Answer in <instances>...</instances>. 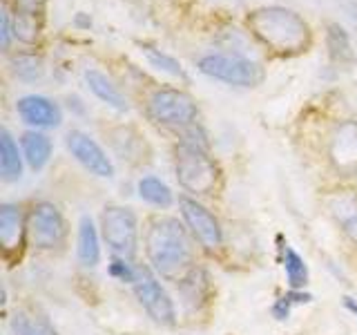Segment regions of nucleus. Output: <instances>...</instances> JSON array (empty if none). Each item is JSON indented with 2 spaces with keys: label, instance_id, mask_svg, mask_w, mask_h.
I'll use <instances>...</instances> for the list:
<instances>
[{
  "label": "nucleus",
  "instance_id": "1",
  "mask_svg": "<svg viewBox=\"0 0 357 335\" xmlns=\"http://www.w3.org/2000/svg\"><path fill=\"white\" fill-rule=\"evenodd\" d=\"M145 253L152 268L165 279H183L192 264V241L183 223L172 217H161L150 223L145 232Z\"/></svg>",
  "mask_w": 357,
  "mask_h": 335
},
{
  "label": "nucleus",
  "instance_id": "15",
  "mask_svg": "<svg viewBox=\"0 0 357 335\" xmlns=\"http://www.w3.org/2000/svg\"><path fill=\"white\" fill-rule=\"evenodd\" d=\"M52 150L54 145L47 134H43L38 130L22 134V154H25V161L29 163L31 170H43L50 161Z\"/></svg>",
  "mask_w": 357,
  "mask_h": 335
},
{
  "label": "nucleus",
  "instance_id": "22",
  "mask_svg": "<svg viewBox=\"0 0 357 335\" xmlns=\"http://www.w3.org/2000/svg\"><path fill=\"white\" fill-rule=\"evenodd\" d=\"M20 234V208L14 204L0 206V241L5 248H11Z\"/></svg>",
  "mask_w": 357,
  "mask_h": 335
},
{
  "label": "nucleus",
  "instance_id": "5",
  "mask_svg": "<svg viewBox=\"0 0 357 335\" xmlns=\"http://www.w3.org/2000/svg\"><path fill=\"white\" fill-rule=\"evenodd\" d=\"M148 114L161 126L190 128L197 119V103L181 89L161 87L154 89L148 98Z\"/></svg>",
  "mask_w": 357,
  "mask_h": 335
},
{
  "label": "nucleus",
  "instance_id": "25",
  "mask_svg": "<svg viewBox=\"0 0 357 335\" xmlns=\"http://www.w3.org/2000/svg\"><path fill=\"white\" fill-rule=\"evenodd\" d=\"M208 279L204 271H190L183 279H181V293L188 306H197L199 299H204L206 288H208Z\"/></svg>",
  "mask_w": 357,
  "mask_h": 335
},
{
  "label": "nucleus",
  "instance_id": "2",
  "mask_svg": "<svg viewBox=\"0 0 357 335\" xmlns=\"http://www.w3.org/2000/svg\"><path fill=\"white\" fill-rule=\"evenodd\" d=\"M248 25L266 47L279 54H297L310 45V29L306 20L293 9L264 7L250 14Z\"/></svg>",
  "mask_w": 357,
  "mask_h": 335
},
{
  "label": "nucleus",
  "instance_id": "21",
  "mask_svg": "<svg viewBox=\"0 0 357 335\" xmlns=\"http://www.w3.org/2000/svg\"><path fill=\"white\" fill-rule=\"evenodd\" d=\"M326 47H328V54L333 61H340V63H346V61H353V47H351V38L346 29L337 22H333L328 25V31H326Z\"/></svg>",
  "mask_w": 357,
  "mask_h": 335
},
{
  "label": "nucleus",
  "instance_id": "18",
  "mask_svg": "<svg viewBox=\"0 0 357 335\" xmlns=\"http://www.w3.org/2000/svg\"><path fill=\"white\" fill-rule=\"evenodd\" d=\"M331 210H333L335 219L340 221L346 237L357 244V199L351 195H340L331 204Z\"/></svg>",
  "mask_w": 357,
  "mask_h": 335
},
{
  "label": "nucleus",
  "instance_id": "27",
  "mask_svg": "<svg viewBox=\"0 0 357 335\" xmlns=\"http://www.w3.org/2000/svg\"><path fill=\"white\" fill-rule=\"evenodd\" d=\"M109 275L121 279V282L134 284V277H137V268H132L130 264H126V260H114L109 264Z\"/></svg>",
  "mask_w": 357,
  "mask_h": 335
},
{
  "label": "nucleus",
  "instance_id": "12",
  "mask_svg": "<svg viewBox=\"0 0 357 335\" xmlns=\"http://www.w3.org/2000/svg\"><path fill=\"white\" fill-rule=\"evenodd\" d=\"M16 110H18L20 119L36 130L38 128H59L63 121L61 107L56 105L52 98L40 96V94L22 96L16 103Z\"/></svg>",
  "mask_w": 357,
  "mask_h": 335
},
{
  "label": "nucleus",
  "instance_id": "14",
  "mask_svg": "<svg viewBox=\"0 0 357 335\" xmlns=\"http://www.w3.org/2000/svg\"><path fill=\"white\" fill-rule=\"evenodd\" d=\"M85 83H87L89 89H92V94L103 100L105 105L114 107L116 112H126L128 110V100L123 98V94L119 92V87L112 83L103 72L85 70Z\"/></svg>",
  "mask_w": 357,
  "mask_h": 335
},
{
  "label": "nucleus",
  "instance_id": "19",
  "mask_svg": "<svg viewBox=\"0 0 357 335\" xmlns=\"http://www.w3.org/2000/svg\"><path fill=\"white\" fill-rule=\"evenodd\" d=\"M11 333L14 335H59L47 322V318L33 315L27 311H18L11 318Z\"/></svg>",
  "mask_w": 357,
  "mask_h": 335
},
{
  "label": "nucleus",
  "instance_id": "28",
  "mask_svg": "<svg viewBox=\"0 0 357 335\" xmlns=\"http://www.w3.org/2000/svg\"><path fill=\"white\" fill-rule=\"evenodd\" d=\"M11 36H14V29H11V16H9L7 5H3V11H0V45H3V50H9Z\"/></svg>",
  "mask_w": 357,
  "mask_h": 335
},
{
  "label": "nucleus",
  "instance_id": "9",
  "mask_svg": "<svg viewBox=\"0 0 357 335\" xmlns=\"http://www.w3.org/2000/svg\"><path fill=\"white\" fill-rule=\"evenodd\" d=\"M178 208H181V217L185 221V226L201 241V246L208 251L219 248L223 241V234H221V226L215 219V215H212L206 206H201L197 199H190V197L178 199Z\"/></svg>",
  "mask_w": 357,
  "mask_h": 335
},
{
  "label": "nucleus",
  "instance_id": "8",
  "mask_svg": "<svg viewBox=\"0 0 357 335\" xmlns=\"http://www.w3.org/2000/svg\"><path fill=\"white\" fill-rule=\"evenodd\" d=\"M27 232L31 244L40 251H52L59 248L65 241V219L61 215V210L56 208L50 201H40L33 206L29 221H27Z\"/></svg>",
  "mask_w": 357,
  "mask_h": 335
},
{
  "label": "nucleus",
  "instance_id": "24",
  "mask_svg": "<svg viewBox=\"0 0 357 335\" xmlns=\"http://www.w3.org/2000/svg\"><path fill=\"white\" fill-rule=\"evenodd\" d=\"M284 268H286V277H288L290 288H304L308 284V266L293 248H286Z\"/></svg>",
  "mask_w": 357,
  "mask_h": 335
},
{
  "label": "nucleus",
  "instance_id": "20",
  "mask_svg": "<svg viewBox=\"0 0 357 335\" xmlns=\"http://www.w3.org/2000/svg\"><path fill=\"white\" fill-rule=\"evenodd\" d=\"M139 195L143 201H148V204H152L156 208H167V206H172V201H174L172 190L156 177H143L141 179Z\"/></svg>",
  "mask_w": 357,
  "mask_h": 335
},
{
  "label": "nucleus",
  "instance_id": "4",
  "mask_svg": "<svg viewBox=\"0 0 357 335\" xmlns=\"http://www.w3.org/2000/svg\"><path fill=\"white\" fill-rule=\"evenodd\" d=\"M199 72L239 87H255L264 81L261 65L237 54H208L199 61Z\"/></svg>",
  "mask_w": 357,
  "mask_h": 335
},
{
  "label": "nucleus",
  "instance_id": "11",
  "mask_svg": "<svg viewBox=\"0 0 357 335\" xmlns=\"http://www.w3.org/2000/svg\"><path fill=\"white\" fill-rule=\"evenodd\" d=\"M67 148L76 156V161L96 177H114V163L109 161L105 150L85 132L72 130L67 134Z\"/></svg>",
  "mask_w": 357,
  "mask_h": 335
},
{
  "label": "nucleus",
  "instance_id": "10",
  "mask_svg": "<svg viewBox=\"0 0 357 335\" xmlns=\"http://www.w3.org/2000/svg\"><path fill=\"white\" fill-rule=\"evenodd\" d=\"M5 5L11 16L14 36L25 45L36 43L45 22V0H7Z\"/></svg>",
  "mask_w": 357,
  "mask_h": 335
},
{
  "label": "nucleus",
  "instance_id": "29",
  "mask_svg": "<svg viewBox=\"0 0 357 335\" xmlns=\"http://www.w3.org/2000/svg\"><path fill=\"white\" fill-rule=\"evenodd\" d=\"M284 297L290 302V304H306V302L312 299V295H310V293H304L301 288H290Z\"/></svg>",
  "mask_w": 357,
  "mask_h": 335
},
{
  "label": "nucleus",
  "instance_id": "6",
  "mask_svg": "<svg viewBox=\"0 0 357 335\" xmlns=\"http://www.w3.org/2000/svg\"><path fill=\"white\" fill-rule=\"evenodd\" d=\"M100 228L112 253L121 255L123 260H132L139 246V223L130 208L107 206L100 215Z\"/></svg>",
  "mask_w": 357,
  "mask_h": 335
},
{
  "label": "nucleus",
  "instance_id": "17",
  "mask_svg": "<svg viewBox=\"0 0 357 335\" xmlns=\"http://www.w3.org/2000/svg\"><path fill=\"white\" fill-rule=\"evenodd\" d=\"M78 262L85 268H94L100 262V246H98V232L94 228L92 217H81L78 226Z\"/></svg>",
  "mask_w": 357,
  "mask_h": 335
},
{
  "label": "nucleus",
  "instance_id": "32",
  "mask_svg": "<svg viewBox=\"0 0 357 335\" xmlns=\"http://www.w3.org/2000/svg\"><path fill=\"white\" fill-rule=\"evenodd\" d=\"M344 306L349 308V311L353 313V315L357 318V302H355L353 297H344Z\"/></svg>",
  "mask_w": 357,
  "mask_h": 335
},
{
  "label": "nucleus",
  "instance_id": "23",
  "mask_svg": "<svg viewBox=\"0 0 357 335\" xmlns=\"http://www.w3.org/2000/svg\"><path fill=\"white\" fill-rule=\"evenodd\" d=\"M11 72H14V76H18L20 81L33 83V81H40L45 76V63L33 54H20L16 59H11Z\"/></svg>",
  "mask_w": 357,
  "mask_h": 335
},
{
  "label": "nucleus",
  "instance_id": "7",
  "mask_svg": "<svg viewBox=\"0 0 357 335\" xmlns=\"http://www.w3.org/2000/svg\"><path fill=\"white\" fill-rule=\"evenodd\" d=\"M134 293H137L141 306L148 311V315L163 327H172L176 320L174 304L165 288L159 284V279L148 266H137V277H134Z\"/></svg>",
  "mask_w": 357,
  "mask_h": 335
},
{
  "label": "nucleus",
  "instance_id": "30",
  "mask_svg": "<svg viewBox=\"0 0 357 335\" xmlns=\"http://www.w3.org/2000/svg\"><path fill=\"white\" fill-rule=\"evenodd\" d=\"M273 315H275V318H277L279 322L288 320V315H290V302H288L286 297L277 299V304L273 306Z\"/></svg>",
  "mask_w": 357,
  "mask_h": 335
},
{
  "label": "nucleus",
  "instance_id": "13",
  "mask_svg": "<svg viewBox=\"0 0 357 335\" xmlns=\"http://www.w3.org/2000/svg\"><path fill=\"white\" fill-rule=\"evenodd\" d=\"M331 159L346 174L357 172V123H344L331 143Z\"/></svg>",
  "mask_w": 357,
  "mask_h": 335
},
{
  "label": "nucleus",
  "instance_id": "3",
  "mask_svg": "<svg viewBox=\"0 0 357 335\" xmlns=\"http://www.w3.org/2000/svg\"><path fill=\"white\" fill-rule=\"evenodd\" d=\"M176 179L188 193L210 195L217 186L219 170L206 148L181 141L176 145Z\"/></svg>",
  "mask_w": 357,
  "mask_h": 335
},
{
  "label": "nucleus",
  "instance_id": "16",
  "mask_svg": "<svg viewBox=\"0 0 357 335\" xmlns=\"http://www.w3.org/2000/svg\"><path fill=\"white\" fill-rule=\"evenodd\" d=\"M0 177L3 181L11 184L22 177V156L18 152V145L9 130H0Z\"/></svg>",
  "mask_w": 357,
  "mask_h": 335
},
{
  "label": "nucleus",
  "instance_id": "31",
  "mask_svg": "<svg viewBox=\"0 0 357 335\" xmlns=\"http://www.w3.org/2000/svg\"><path fill=\"white\" fill-rule=\"evenodd\" d=\"M76 25L78 27H92V18H87L85 14H78L76 16Z\"/></svg>",
  "mask_w": 357,
  "mask_h": 335
},
{
  "label": "nucleus",
  "instance_id": "26",
  "mask_svg": "<svg viewBox=\"0 0 357 335\" xmlns=\"http://www.w3.org/2000/svg\"><path fill=\"white\" fill-rule=\"evenodd\" d=\"M143 54H145V59H148V63L152 67H156L159 72H165V74H170V76H178V78H185L181 65H178V61H174L172 56L163 54L161 50H156V47H150V45H143Z\"/></svg>",
  "mask_w": 357,
  "mask_h": 335
}]
</instances>
